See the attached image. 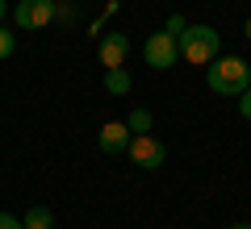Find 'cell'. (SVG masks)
Returning a JSON list of instances; mask_svg holds the SVG:
<instances>
[{
    "label": "cell",
    "instance_id": "4fadbf2b",
    "mask_svg": "<svg viewBox=\"0 0 251 229\" xmlns=\"http://www.w3.org/2000/svg\"><path fill=\"white\" fill-rule=\"evenodd\" d=\"M0 229H25V225H21V217H13V212H0Z\"/></svg>",
    "mask_w": 251,
    "mask_h": 229
},
{
    "label": "cell",
    "instance_id": "9c48e42d",
    "mask_svg": "<svg viewBox=\"0 0 251 229\" xmlns=\"http://www.w3.org/2000/svg\"><path fill=\"white\" fill-rule=\"evenodd\" d=\"M25 229H54V212L46 208V204H34V208L25 212V221H21Z\"/></svg>",
    "mask_w": 251,
    "mask_h": 229
},
{
    "label": "cell",
    "instance_id": "5bb4252c",
    "mask_svg": "<svg viewBox=\"0 0 251 229\" xmlns=\"http://www.w3.org/2000/svg\"><path fill=\"white\" fill-rule=\"evenodd\" d=\"M239 113H243V117H247V121H251V88H247V92H243V96H239Z\"/></svg>",
    "mask_w": 251,
    "mask_h": 229
},
{
    "label": "cell",
    "instance_id": "30bf717a",
    "mask_svg": "<svg viewBox=\"0 0 251 229\" xmlns=\"http://www.w3.org/2000/svg\"><path fill=\"white\" fill-rule=\"evenodd\" d=\"M126 125H130V133H151V113H147V108H134V113L126 117Z\"/></svg>",
    "mask_w": 251,
    "mask_h": 229
},
{
    "label": "cell",
    "instance_id": "6da1fadb",
    "mask_svg": "<svg viewBox=\"0 0 251 229\" xmlns=\"http://www.w3.org/2000/svg\"><path fill=\"white\" fill-rule=\"evenodd\" d=\"M205 83L218 96H243L251 88V62L239 59V54H218L205 67Z\"/></svg>",
    "mask_w": 251,
    "mask_h": 229
},
{
    "label": "cell",
    "instance_id": "7c38bea8",
    "mask_svg": "<svg viewBox=\"0 0 251 229\" xmlns=\"http://www.w3.org/2000/svg\"><path fill=\"white\" fill-rule=\"evenodd\" d=\"M184 25H188V21H184V17H180V13H172V17H168V21H163V29H168V34H176V38H180V34H184Z\"/></svg>",
    "mask_w": 251,
    "mask_h": 229
},
{
    "label": "cell",
    "instance_id": "5b68a950",
    "mask_svg": "<svg viewBox=\"0 0 251 229\" xmlns=\"http://www.w3.org/2000/svg\"><path fill=\"white\" fill-rule=\"evenodd\" d=\"M59 13V0H17L13 4V21L21 29H46Z\"/></svg>",
    "mask_w": 251,
    "mask_h": 229
},
{
    "label": "cell",
    "instance_id": "9a60e30c",
    "mask_svg": "<svg viewBox=\"0 0 251 229\" xmlns=\"http://www.w3.org/2000/svg\"><path fill=\"white\" fill-rule=\"evenodd\" d=\"M4 17H9V0H0V25H4Z\"/></svg>",
    "mask_w": 251,
    "mask_h": 229
},
{
    "label": "cell",
    "instance_id": "7a4b0ae2",
    "mask_svg": "<svg viewBox=\"0 0 251 229\" xmlns=\"http://www.w3.org/2000/svg\"><path fill=\"white\" fill-rule=\"evenodd\" d=\"M176 42H180V59L193 62V67H209V62L222 54V34H218L214 25H193V21H188Z\"/></svg>",
    "mask_w": 251,
    "mask_h": 229
},
{
    "label": "cell",
    "instance_id": "3957f363",
    "mask_svg": "<svg viewBox=\"0 0 251 229\" xmlns=\"http://www.w3.org/2000/svg\"><path fill=\"white\" fill-rule=\"evenodd\" d=\"M143 59H147V67H155V71L176 67V62H180V42H176V34H168V29L151 34V38L143 42Z\"/></svg>",
    "mask_w": 251,
    "mask_h": 229
},
{
    "label": "cell",
    "instance_id": "8fae6325",
    "mask_svg": "<svg viewBox=\"0 0 251 229\" xmlns=\"http://www.w3.org/2000/svg\"><path fill=\"white\" fill-rule=\"evenodd\" d=\"M13 50H17V34L0 25V62H4V59H13Z\"/></svg>",
    "mask_w": 251,
    "mask_h": 229
},
{
    "label": "cell",
    "instance_id": "277c9868",
    "mask_svg": "<svg viewBox=\"0 0 251 229\" xmlns=\"http://www.w3.org/2000/svg\"><path fill=\"white\" fill-rule=\"evenodd\" d=\"M126 154H130V163H134V167H143V171H159L163 163H168V146H163L155 133H134Z\"/></svg>",
    "mask_w": 251,
    "mask_h": 229
},
{
    "label": "cell",
    "instance_id": "8992f818",
    "mask_svg": "<svg viewBox=\"0 0 251 229\" xmlns=\"http://www.w3.org/2000/svg\"><path fill=\"white\" fill-rule=\"evenodd\" d=\"M130 138H134V133H130L126 121H105L100 133H97V142H100L105 154H126V150H130Z\"/></svg>",
    "mask_w": 251,
    "mask_h": 229
},
{
    "label": "cell",
    "instance_id": "2e32d148",
    "mask_svg": "<svg viewBox=\"0 0 251 229\" xmlns=\"http://www.w3.org/2000/svg\"><path fill=\"white\" fill-rule=\"evenodd\" d=\"M243 38H247V42H251V17L243 21Z\"/></svg>",
    "mask_w": 251,
    "mask_h": 229
},
{
    "label": "cell",
    "instance_id": "e0dca14e",
    "mask_svg": "<svg viewBox=\"0 0 251 229\" xmlns=\"http://www.w3.org/2000/svg\"><path fill=\"white\" fill-rule=\"evenodd\" d=\"M226 229H251V225H247V221H243V225H226Z\"/></svg>",
    "mask_w": 251,
    "mask_h": 229
},
{
    "label": "cell",
    "instance_id": "ba28073f",
    "mask_svg": "<svg viewBox=\"0 0 251 229\" xmlns=\"http://www.w3.org/2000/svg\"><path fill=\"white\" fill-rule=\"evenodd\" d=\"M130 88H134V75L126 67H105V92L109 96H126Z\"/></svg>",
    "mask_w": 251,
    "mask_h": 229
},
{
    "label": "cell",
    "instance_id": "52a82bcc",
    "mask_svg": "<svg viewBox=\"0 0 251 229\" xmlns=\"http://www.w3.org/2000/svg\"><path fill=\"white\" fill-rule=\"evenodd\" d=\"M126 54H130V38L126 34H105L100 46H97L100 67H126Z\"/></svg>",
    "mask_w": 251,
    "mask_h": 229
}]
</instances>
